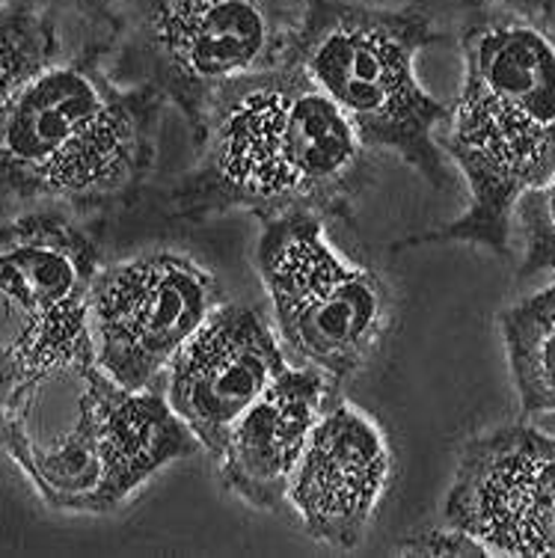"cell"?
Returning <instances> with one entry per match:
<instances>
[{
  "label": "cell",
  "mask_w": 555,
  "mask_h": 558,
  "mask_svg": "<svg viewBox=\"0 0 555 558\" xmlns=\"http://www.w3.org/2000/svg\"><path fill=\"white\" fill-rule=\"evenodd\" d=\"M286 368L256 310L217 306L170 363V408L217 458L226 434Z\"/></svg>",
  "instance_id": "12"
},
{
  "label": "cell",
  "mask_w": 555,
  "mask_h": 558,
  "mask_svg": "<svg viewBox=\"0 0 555 558\" xmlns=\"http://www.w3.org/2000/svg\"><path fill=\"white\" fill-rule=\"evenodd\" d=\"M77 380L75 422L53 440H36L24 418H0L3 449L53 511H117L158 470L200 449L182 416L152 387H119L98 365Z\"/></svg>",
  "instance_id": "6"
},
{
  "label": "cell",
  "mask_w": 555,
  "mask_h": 558,
  "mask_svg": "<svg viewBox=\"0 0 555 558\" xmlns=\"http://www.w3.org/2000/svg\"><path fill=\"white\" fill-rule=\"evenodd\" d=\"M258 277L282 342L298 363L339 387L363 372L393 324V294L372 270L345 262L310 211L267 220Z\"/></svg>",
  "instance_id": "8"
},
{
  "label": "cell",
  "mask_w": 555,
  "mask_h": 558,
  "mask_svg": "<svg viewBox=\"0 0 555 558\" xmlns=\"http://www.w3.org/2000/svg\"><path fill=\"white\" fill-rule=\"evenodd\" d=\"M526 235L523 277H532L538 270H555V172L541 187H532L517 203Z\"/></svg>",
  "instance_id": "16"
},
{
  "label": "cell",
  "mask_w": 555,
  "mask_h": 558,
  "mask_svg": "<svg viewBox=\"0 0 555 558\" xmlns=\"http://www.w3.org/2000/svg\"><path fill=\"white\" fill-rule=\"evenodd\" d=\"M77 48L33 77L0 110V194L75 215L134 203L155 163L160 101Z\"/></svg>",
  "instance_id": "2"
},
{
  "label": "cell",
  "mask_w": 555,
  "mask_h": 558,
  "mask_svg": "<svg viewBox=\"0 0 555 558\" xmlns=\"http://www.w3.org/2000/svg\"><path fill=\"white\" fill-rule=\"evenodd\" d=\"M60 15L33 0H0V110L63 57Z\"/></svg>",
  "instance_id": "15"
},
{
  "label": "cell",
  "mask_w": 555,
  "mask_h": 558,
  "mask_svg": "<svg viewBox=\"0 0 555 558\" xmlns=\"http://www.w3.org/2000/svg\"><path fill=\"white\" fill-rule=\"evenodd\" d=\"M286 60L339 108L365 149L398 155L407 167L446 187L437 129L451 110L427 96L417 57L437 43L422 3L372 7L363 0H294Z\"/></svg>",
  "instance_id": "4"
},
{
  "label": "cell",
  "mask_w": 555,
  "mask_h": 558,
  "mask_svg": "<svg viewBox=\"0 0 555 558\" xmlns=\"http://www.w3.org/2000/svg\"><path fill=\"white\" fill-rule=\"evenodd\" d=\"M336 398V384L315 368L282 375L241 413L217 451L226 490L258 511H274L298 470L315 422Z\"/></svg>",
  "instance_id": "13"
},
{
  "label": "cell",
  "mask_w": 555,
  "mask_h": 558,
  "mask_svg": "<svg viewBox=\"0 0 555 558\" xmlns=\"http://www.w3.org/2000/svg\"><path fill=\"white\" fill-rule=\"evenodd\" d=\"M460 48L463 86L439 149L467 179L470 208L410 244L463 241L505 256L517 203L555 172V45L532 24L479 15Z\"/></svg>",
  "instance_id": "3"
},
{
  "label": "cell",
  "mask_w": 555,
  "mask_h": 558,
  "mask_svg": "<svg viewBox=\"0 0 555 558\" xmlns=\"http://www.w3.org/2000/svg\"><path fill=\"white\" fill-rule=\"evenodd\" d=\"M398 549L401 553H413V556H487L472 537H467L463 532L451 526L410 537Z\"/></svg>",
  "instance_id": "17"
},
{
  "label": "cell",
  "mask_w": 555,
  "mask_h": 558,
  "mask_svg": "<svg viewBox=\"0 0 555 558\" xmlns=\"http://www.w3.org/2000/svg\"><path fill=\"white\" fill-rule=\"evenodd\" d=\"M217 303L212 270L182 253H146L101 268L89 303L96 365L119 387L149 389Z\"/></svg>",
  "instance_id": "9"
},
{
  "label": "cell",
  "mask_w": 555,
  "mask_h": 558,
  "mask_svg": "<svg viewBox=\"0 0 555 558\" xmlns=\"http://www.w3.org/2000/svg\"><path fill=\"white\" fill-rule=\"evenodd\" d=\"M499 3L529 19V22H544V19L555 15V0H499Z\"/></svg>",
  "instance_id": "18"
},
{
  "label": "cell",
  "mask_w": 555,
  "mask_h": 558,
  "mask_svg": "<svg viewBox=\"0 0 555 558\" xmlns=\"http://www.w3.org/2000/svg\"><path fill=\"white\" fill-rule=\"evenodd\" d=\"M443 523L487 556H555V437L505 425L467 442Z\"/></svg>",
  "instance_id": "10"
},
{
  "label": "cell",
  "mask_w": 555,
  "mask_h": 558,
  "mask_svg": "<svg viewBox=\"0 0 555 558\" xmlns=\"http://www.w3.org/2000/svg\"><path fill=\"white\" fill-rule=\"evenodd\" d=\"M523 413H555V282L499 315Z\"/></svg>",
  "instance_id": "14"
},
{
  "label": "cell",
  "mask_w": 555,
  "mask_h": 558,
  "mask_svg": "<svg viewBox=\"0 0 555 558\" xmlns=\"http://www.w3.org/2000/svg\"><path fill=\"white\" fill-rule=\"evenodd\" d=\"M389 473L393 451L384 430L360 408L333 398L312 428L286 499L318 544L357 549Z\"/></svg>",
  "instance_id": "11"
},
{
  "label": "cell",
  "mask_w": 555,
  "mask_h": 558,
  "mask_svg": "<svg viewBox=\"0 0 555 558\" xmlns=\"http://www.w3.org/2000/svg\"><path fill=\"white\" fill-rule=\"evenodd\" d=\"M98 270L101 250L65 208L0 223V418H27L48 384L96 365Z\"/></svg>",
  "instance_id": "5"
},
{
  "label": "cell",
  "mask_w": 555,
  "mask_h": 558,
  "mask_svg": "<svg viewBox=\"0 0 555 558\" xmlns=\"http://www.w3.org/2000/svg\"><path fill=\"white\" fill-rule=\"evenodd\" d=\"M193 143L196 163L167 196L176 220L351 217L372 184L369 149L351 122L289 60L226 84Z\"/></svg>",
  "instance_id": "1"
},
{
  "label": "cell",
  "mask_w": 555,
  "mask_h": 558,
  "mask_svg": "<svg viewBox=\"0 0 555 558\" xmlns=\"http://www.w3.org/2000/svg\"><path fill=\"white\" fill-rule=\"evenodd\" d=\"M294 0H117L122 31L110 75L176 105L191 134L212 98L238 77L286 60Z\"/></svg>",
  "instance_id": "7"
},
{
  "label": "cell",
  "mask_w": 555,
  "mask_h": 558,
  "mask_svg": "<svg viewBox=\"0 0 555 558\" xmlns=\"http://www.w3.org/2000/svg\"><path fill=\"white\" fill-rule=\"evenodd\" d=\"M0 473H3V470H0Z\"/></svg>",
  "instance_id": "19"
}]
</instances>
